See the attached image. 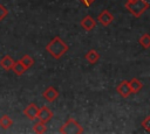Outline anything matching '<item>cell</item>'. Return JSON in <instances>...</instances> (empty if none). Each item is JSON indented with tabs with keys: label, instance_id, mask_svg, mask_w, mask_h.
I'll use <instances>...</instances> for the list:
<instances>
[{
	"label": "cell",
	"instance_id": "6da1fadb",
	"mask_svg": "<svg viewBox=\"0 0 150 134\" xmlns=\"http://www.w3.org/2000/svg\"><path fill=\"white\" fill-rule=\"evenodd\" d=\"M69 47L68 44L60 37V36H55L47 45H46V50L49 52V55L52 57H54L55 59L61 58L67 51H68Z\"/></svg>",
	"mask_w": 150,
	"mask_h": 134
},
{
	"label": "cell",
	"instance_id": "7a4b0ae2",
	"mask_svg": "<svg viewBox=\"0 0 150 134\" xmlns=\"http://www.w3.org/2000/svg\"><path fill=\"white\" fill-rule=\"evenodd\" d=\"M125 8L135 17H139L149 8V2L146 0H131L125 2Z\"/></svg>",
	"mask_w": 150,
	"mask_h": 134
},
{
	"label": "cell",
	"instance_id": "3957f363",
	"mask_svg": "<svg viewBox=\"0 0 150 134\" xmlns=\"http://www.w3.org/2000/svg\"><path fill=\"white\" fill-rule=\"evenodd\" d=\"M61 134H81L83 133L82 126L73 118H69L59 129Z\"/></svg>",
	"mask_w": 150,
	"mask_h": 134
},
{
	"label": "cell",
	"instance_id": "277c9868",
	"mask_svg": "<svg viewBox=\"0 0 150 134\" xmlns=\"http://www.w3.org/2000/svg\"><path fill=\"white\" fill-rule=\"evenodd\" d=\"M53 112L49 110V107H47V106H42V107H39V112H38V120H40V121H42V122H45V124H47L48 121H50L52 120V118H53Z\"/></svg>",
	"mask_w": 150,
	"mask_h": 134
},
{
	"label": "cell",
	"instance_id": "5b68a950",
	"mask_svg": "<svg viewBox=\"0 0 150 134\" xmlns=\"http://www.w3.org/2000/svg\"><path fill=\"white\" fill-rule=\"evenodd\" d=\"M97 21H98V23H101L103 27H107V26H109V24L114 21V15H112L108 9H104V10H102V12L98 14Z\"/></svg>",
	"mask_w": 150,
	"mask_h": 134
},
{
	"label": "cell",
	"instance_id": "8992f818",
	"mask_svg": "<svg viewBox=\"0 0 150 134\" xmlns=\"http://www.w3.org/2000/svg\"><path fill=\"white\" fill-rule=\"evenodd\" d=\"M42 97L45 100H47L48 103H53L55 101L57 98H59V91L54 87V86H48L43 93H42Z\"/></svg>",
	"mask_w": 150,
	"mask_h": 134
},
{
	"label": "cell",
	"instance_id": "52a82bcc",
	"mask_svg": "<svg viewBox=\"0 0 150 134\" xmlns=\"http://www.w3.org/2000/svg\"><path fill=\"white\" fill-rule=\"evenodd\" d=\"M38 112H39V107H38V105L34 104V103L28 104V105L25 107V110H23V114H25L29 120H32V121L38 118Z\"/></svg>",
	"mask_w": 150,
	"mask_h": 134
},
{
	"label": "cell",
	"instance_id": "ba28073f",
	"mask_svg": "<svg viewBox=\"0 0 150 134\" xmlns=\"http://www.w3.org/2000/svg\"><path fill=\"white\" fill-rule=\"evenodd\" d=\"M116 91L120 96H122L123 98H128L130 94H131V90H130V86H129V82L128 80H122L117 87H116Z\"/></svg>",
	"mask_w": 150,
	"mask_h": 134
},
{
	"label": "cell",
	"instance_id": "9c48e42d",
	"mask_svg": "<svg viewBox=\"0 0 150 134\" xmlns=\"http://www.w3.org/2000/svg\"><path fill=\"white\" fill-rule=\"evenodd\" d=\"M81 27L86 31H90L96 27V20L93 19L90 15H87L81 20Z\"/></svg>",
	"mask_w": 150,
	"mask_h": 134
},
{
	"label": "cell",
	"instance_id": "30bf717a",
	"mask_svg": "<svg viewBox=\"0 0 150 134\" xmlns=\"http://www.w3.org/2000/svg\"><path fill=\"white\" fill-rule=\"evenodd\" d=\"M84 58H86V61H88V63L95 64V63H97L98 59H100V54L97 52V50L90 49V50H88L87 54L84 55Z\"/></svg>",
	"mask_w": 150,
	"mask_h": 134
},
{
	"label": "cell",
	"instance_id": "8fae6325",
	"mask_svg": "<svg viewBox=\"0 0 150 134\" xmlns=\"http://www.w3.org/2000/svg\"><path fill=\"white\" fill-rule=\"evenodd\" d=\"M13 64H14V59H13L9 55H6V56H4V57L0 59V66H1L4 70H6V71L12 70Z\"/></svg>",
	"mask_w": 150,
	"mask_h": 134
},
{
	"label": "cell",
	"instance_id": "7c38bea8",
	"mask_svg": "<svg viewBox=\"0 0 150 134\" xmlns=\"http://www.w3.org/2000/svg\"><path fill=\"white\" fill-rule=\"evenodd\" d=\"M129 86H130L131 93H138L143 89L142 82L139 79H137V78H132L131 80H129Z\"/></svg>",
	"mask_w": 150,
	"mask_h": 134
},
{
	"label": "cell",
	"instance_id": "4fadbf2b",
	"mask_svg": "<svg viewBox=\"0 0 150 134\" xmlns=\"http://www.w3.org/2000/svg\"><path fill=\"white\" fill-rule=\"evenodd\" d=\"M13 126V120L11 119V117L8 114H4L0 118V127L2 129H8Z\"/></svg>",
	"mask_w": 150,
	"mask_h": 134
},
{
	"label": "cell",
	"instance_id": "5bb4252c",
	"mask_svg": "<svg viewBox=\"0 0 150 134\" xmlns=\"http://www.w3.org/2000/svg\"><path fill=\"white\" fill-rule=\"evenodd\" d=\"M12 70L14 71L15 75L21 76V75H23V73L26 72L27 68H26L20 61H16V62H14V64H13V66H12Z\"/></svg>",
	"mask_w": 150,
	"mask_h": 134
},
{
	"label": "cell",
	"instance_id": "9a60e30c",
	"mask_svg": "<svg viewBox=\"0 0 150 134\" xmlns=\"http://www.w3.org/2000/svg\"><path fill=\"white\" fill-rule=\"evenodd\" d=\"M33 131H34L35 133H38V134L46 133V131H47L46 124H45V122H42V121H40V120H38V121L33 125Z\"/></svg>",
	"mask_w": 150,
	"mask_h": 134
},
{
	"label": "cell",
	"instance_id": "2e32d148",
	"mask_svg": "<svg viewBox=\"0 0 150 134\" xmlns=\"http://www.w3.org/2000/svg\"><path fill=\"white\" fill-rule=\"evenodd\" d=\"M138 42H139V44H141L144 49L150 48V34H146V33L143 34V35L139 37Z\"/></svg>",
	"mask_w": 150,
	"mask_h": 134
},
{
	"label": "cell",
	"instance_id": "e0dca14e",
	"mask_svg": "<svg viewBox=\"0 0 150 134\" xmlns=\"http://www.w3.org/2000/svg\"><path fill=\"white\" fill-rule=\"evenodd\" d=\"M20 62H21L27 69H29V68L33 66V64H34V58H33L32 56H29V55H23V56L20 58Z\"/></svg>",
	"mask_w": 150,
	"mask_h": 134
},
{
	"label": "cell",
	"instance_id": "ac0fdd59",
	"mask_svg": "<svg viewBox=\"0 0 150 134\" xmlns=\"http://www.w3.org/2000/svg\"><path fill=\"white\" fill-rule=\"evenodd\" d=\"M142 127H143L146 132L150 133V115H148V117L144 118V120L142 121Z\"/></svg>",
	"mask_w": 150,
	"mask_h": 134
},
{
	"label": "cell",
	"instance_id": "d6986e66",
	"mask_svg": "<svg viewBox=\"0 0 150 134\" xmlns=\"http://www.w3.org/2000/svg\"><path fill=\"white\" fill-rule=\"evenodd\" d=\"M7 15H8V9L4 5L0 3V21H2Z\"/></svg>",
	"mask_w": 150,
	"mask_h": 134
},
{
	"label": "cell",
	"instance_id": "ffe728a7",
	"mask_svg": "<svg viewBox=\"0 0 150 134\" xmlns=\"http://www.w3.org/2000/svg\"><path fill=\"white\" fill-rule=\"evenodd\" d=\"M82 1H83V2H84V5L88 7V6H90V5H91V3H93L95 0H82Z\"/></svg>",
	"mask_w": 150,
	"mask_h": 134
}]
</instances>
